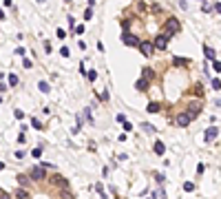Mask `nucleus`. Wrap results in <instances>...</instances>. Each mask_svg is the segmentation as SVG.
Returning a JSON list of instances; mask_svg holds the SVG:
<instances>
[{
	"label": "nucleus",
	"mask_w": 221,
	"mask_h": 199,
	"mask_svg": "<svg viewBox=\"0 0 221 199\" xmlns=\"http://www.w3.org/2000/svg\"><path fill=\"white\" fill-rule=\"evenodd\" d=\"M0 199H11V195H9V193H2V190H0Z\"/></svg>",
	"instance_id": "obj_33"
},
{
	"label": "nucleus",
	"mask_w": 221,
	"mask_h": 199,
	"mask_svg": "<svg viewBox=\"0 0 221 199\" xmlns=\"http://www.w3.org/2000/svg\"><path fill=\"white\" fill-rule=\"evenodd\" d=\"M22 66H25V69H31V66H33V62H31V60H27V58H25V62H22Z\"/></svg>",
	"instance_id": "obj_27"
},
{
	"label": "nucleus",
	"mask_w": 221,
	"mask_h": 199,
	"mask_svg": "<svg viewBox=\"0 0 221 199\" xmlns=\"http://www.w3.org/2000/svg\"><path fill=\"white\" fill-rule=\"evenodd\" d=\"M13 115H15V117H18V119H25V113H22L20 109H15V111H13Z\"/></svg>",
	"instance_id": "obj_24"
},
{
	"label": "nucleus",
	"mask_w": 221,
	"mask_h": 199,
	"mask_svg": "<svg viewBox=\"0 0 221 199\" xmlns=\"http://www.w3.org/2000/svg\"><path fill=\"white\" fill-rule=\"evenodd\" d=\"M153 150H155L157 155H164V153H166V146L161 144V142H155V146H153Z\"/></svg>",
	"instance_id": "obj_9"
},
{
	"label": "nucleus",
	"mask_w": 221,
	"mask_h": 199,
	"mask_svg": "<svg viewBox=\"0 0 221 199\" xmlns=\"http://www.w3.org/2000/svg\"><path fill=\"white\" fill-rule=\"evenodd\" d=\"M31 179L33 181H42L44 179V166H35V168H31Z\"/></svg>",
	"instance_id": "obj_4"
},
{
	"label": "nucleus",
	"mask_w": 221,
	"mask_h": 199,
	"mask_svg": "<svg viewBox=\"0 0 221 199\" xmlns=\"http://www.w3.org/2000/svg\"><path fill=\"white\" fill-rule=\"evenodd\" d=\"M215 11H217V13H221V2H217V5H215Z\"/></svg>",
	"instance_id": "obj_34"
},
{
	"label": "nucleus",
	"mask_w": 221,
	"mask_h": 199,
	"mask_svg": "<svg viewBox=\"0 0 221 199\" xmlns=\"http://www.w3.org/2000/svg\"><path fill=\"white\" fill-rule=\"evenodd\" d=\"M172 62H175L177 66H186V64H188V60H184V58H175Z\"/></svg>",
	"instance_id": "obj_15"
},
{
	"label": "nucleus",
	"mask_w": 221,
	"mask_h": 199,
	"mask_svg": "<svg viewBox=\"0 0 221 199\" xmlns=\"http://www.w3.org/2000/svg\"><path fill=\"white\" fill-rule=\"evenodd\" d=\"M212 69H215V71H221V62H219V60H215V62H212Z\"/></svg>",
	"instance_id": "obj_29"
},
{
	"label": "nucleus",
	"mask_w": 221,
	"mask_h": 199,
	"mask_svg": "<svg viewBox=\"0 0 221 199\" xmlns=\"http://www.w3.org/2000/svg\"><path fill=\"white\" fill-rule=\"evenodd\" d=\"M84 18H86V20H91V18H93V9H91V7L84 11Z\"/></svg>",
	"instance_id": "obj_25"
},
{
	"label": "nucleus",
	"mask_w": 221,
	"mask_h": 199,
	"mask_svg": "<svg viewBox=\"0 0 221 199\" xmlns=\"http://www.w3.org/2000/svg\"><path fill=\"white\" fill-rule=\"evenodd\" d=\"M203 170H206V166H203V164L197 166V173H199V175H203Z\"/></svg>",
	"instance_id": "obj_32"
},
{
	"label": "nucleus",
	"mask_w": 221,
	"mask_h": 199,
	"mask_svg": "<svg viewBox=\"0 0 221 199\" xmlns=\"http://www.w3.org/2000/svg\"><path fill=\"white\" fill-rule=\"evenodd\" d=\"M135 86H137V89H139V91H146V86H148V82H146L144 78H139V80H137V84H135Z\"/></svg>",
	"instance_id": "obj_12"
},
{
	"label": "nucleus",
	"mask_w": 221,
	"mask_h": 199,
	"mask_svg": "<svg viewBox=\"0 0 221 199\" xmlns=\"http://www.w3.org/2000/svg\"><path fill=\"white\" fill-rule=\"evenodd\" d=\"M31 155H33V157H40V155H42V148H33V153H31Z\"/></svg>",
	"instance_id": "obj_31"
},
{
	"label": "nucleus",
	"mask_w": 221,
	"mask_h": 199,
	"mask_svg": "<svg viewBox=\"0 0 221 199\" xmlns=\"http://www.w3.org/2000/svg\"><path fill=\"white\" fill-rule=\"evenodd\" d=\"M53 184H62V186H66V181L60 177V175H55V177H53Z\"/></svg>",
	"instance_id": "obj_20"
},
{
	"label": "nucleus",
	"mask_w": 221,
	"mask_h": 199,
	"mask_svg": "<svg viewBox=\"0 0 221 199\" xmlns=\"http://www.w3.org/2000/svg\"><path fill=\"white\" fill-rule=\"evenodd\" d=\"M0 20H5V11L2 9H0Z\"/></svg>",
	"instance_id": "obj_35"
},
{
	"label": "nucleus",
	"mask_w": 221,
	"mask_h": 199,
	"mask_svg": "<svg viewBox=\"0 0 221 199\" xmlns=\"http://www.w3.org/2000/svg\"><path fill=\"white\" fill-rule=\"evenodd\" d=\"M60 53H62V58H69V53H71V51L66 49V47H62V49H60Z\"/></svg>",
	"instance_id": "obj_26"
},
{
	"label": "nucleus",
	"mask_w": 221,
	"mask_h": 199,
	"mask_svg": "<svg viewBox=\"0 0 221 199\" xmlns=\"http://www.w3.org/2000/svg\"><path fill=\"white\" fill-rule=\"evenodd\" d=\"M86 75H89V80H91V82H95V80H97V73H95V71H89Z\"/></svg>",
	"instance_id": "obj_23"
},
{
	"label": "nucleus",
	"mask_w": 221,
	"mask_h": 199,
	"mask_svg": "<svg viewBox=\"0 0 221 199\" xmlns=\"http://www.w3.org/2000/svg\"><path fill=\"white\" fill-rule=\"evenodd\" d=\"M217 135H219V128H217V126H210V128H206V133H203V139H206V142H212V139H217Z\"/></svg>",
	"instance_id": "obj_6"
},
{
	"label": "nucleus",
	"mask_w": 221,
	"mask_h": 199,
	"mask_svg": "<svg viewBox=\"0 0 221 199\" xmlns=\"http://www.w3.org/2000/svg\"><path fill=\"white\" fill-rule=\"evenodd\" d=\"M38 89H40V91H42V93H49V84H46L44 80H42L40 84H38Z\"/></svg>",
	"instance_id": "obj_16"
},
{
	"label": "nucleus",
	"mask_w": 221,
	"mask_h": 199,
	"mask_svg": "<svg viewBox=\"0 0 221 199\" xmlns=\"http://www.w3.org/2000/svg\"><path fill=\"white\" fill-rule=\"evenodd\" d=\"M73 31H75L77 35H82V33H84V31H86V27H84V25H77V27H75V29H73Z\"/></svg>",
	"instance_id": "obj_18"
},
{
	"label": "nucleus",
	"mask_w": 221,
	"mask_h": 199,
	"mask_svg": "<svg viewBox=\"0 0 221 199\" xmlns=\"http://www.w3.org/2000/svg\"><path fill=\"white\" fill-rule=\"evenodd\" d=\"M141 128H144L146 133H155V126H151V124H141Z\"/></svg>",
	"instance_id": "obj_21"
},
{
	"label": "nucleus",
	"mask_w": 221,
	"mask_h": 199,
	"mask_svg": "<svg viewBox=\"0 0 221 199\" xmlns=\"http://www.w3.org/2000/svg\"><path fill=\"white\" fill-rule=\"evenodd\" d=\"M0 170H5V164H2V162H0Z\"/></svg>",
	"instance_id": "obj_36"
},
{
	"label": "nucleus",
	"mask_w": 221,
	"mask_h": 199,
	"mask_svg": "<svg viewBox=\"0 0 221 199\" xmlns=\"http://www.w3.org/2000/svg\"><path fill=\"white\" fill-rule=\"evenodd\" d=\"M31 124H33V128H38V131L42 128V122H40V119H35V117L31 119Z\"/></svg>",
	"instance_id": "obj_19"
},
{
	"label": "nucleus",
	"mask_w": 221,
	"mask_h": 199,
	"mask_svg": "<svg viewBox=\"0 0 221 199\" xmlns=\"http://www.w3.org/2000/svg\"><path fill=\"white\" fill-rule=\"evenodd\" d=\"M18 199H29V197H27V193H25V190H22V188L18 190Z\"/></svg>",
	"instance_id": "obj_30"
},
{
	"label": "nucleus",
	"mask_w": 221,
	"mask_h": 199,
	"mask_svg": "<svg viewBox=\"0 0 221 199\" xmlns=\"http://www.w3.org/2000/svg\"><path fill=\"white\" fill-rule=\"evenodd\" d=\"M18 84V75L15 73H9V86H15Z\"/></svg>",
	"instance_id": "obj_14"
},
{
	"label": "nucleus",
	"mask_w": 221,
	"mask_h": 199,
	"mask_svg": "<svg viewBox=\"0 0 221 199\" xmlns=\"http://www.w3.org/2000/svg\"><path fill=\"white\" fill-rule=\"evenodd\" d=\"M190 119H192V115L186 111V113H179V115H177L175 124H177V126H188V124H190Z\"/></svg>",
	"instance_id": "obj_5"
},
{
	"label": "nucleus",
	"mask_w": 221,
	"mask_h": 199,
	"mask_svg": "<svg viewBox=\"0 0 221 199\" xmlns=\"http://www.w3.org/2000/svg\"><path fill=\"white\" fill-rule=\"evenodd\" d=\"M203 55H206L208 60H215L217 53H215V49H212V47H206V49H203Z\"/></svg>",
	"instance_id": "obj_10"
},
{
	"label": "nucleus",
	"mask_w": 221,
	"mask_h": 199,
	"mask_svg": "<svg viewBox=\"0 0 221 199\" xmlns=\"http://www.w3.org/2000/svg\"><path fill=\"white\" fill-rule=\"evenodd\" d=\"M153 47H155V49H168V35H166V33H159L155 38V42H153Z\"/></svg>",
	"instance_id": "obj_3"
},
{
	"label": "nucleus",
	"mask_w": 221,
	"mask_h": 199,
	"mask_svg": "<svg viewBox=\"0 0 221 199\" xmlns=\"http://www.w3.org/2000/svg\"><path fill=\"white\" fill-rule=\"evenodd\" d=\"M179 20L177 18H168L166 20V35H168V38H170V35H175V33H179Z\"/></svg>",
	"instance_id": "obj_1"
},
{
	"label": "nucleus",
	"mask_w": 221,
	"mask_h": 199,
	"mask_svg": "<svg viewBox=\"0 0 221 199\" xmlns=\"http://www.w3.org/2000/svg\"><path fill=\"white\" fill-rule=\"evenodd\" d=\"M153 78H155V73H153V69H148V66H146V69H144V80H146V82H148V80H153Z\"/></svg>",
	"instance_id": "obj_11"
},
{
	"label": "nucleus",
	"mask_w": 221,
	"mask_h": 199,
	"mask_svg": "<svg viewBox=\"0 0 221 199\" xmlns=\"http://www.w3.org/2000/svg\"><path fill=\"white\" fill-rule=\"evenodd\" d=\"M122 42H124L126 47H139V38H137L135 33H131V31H124V35H122Z\"/></svg>",
	"instance_id": "obj_2"
},
{
	"label": "nucleus",
	"mask_w": 221,
	"mask_h": 199,
	"mask_svg": "<svg viewBox=\"0 0 221 199\" xmlns=\"http://www.w3.org/2000/svg\"><path fill=\"white\" fill-rule=\"evenodd\" d=\"M122 124H124V131H133V124H131V122H126V119H124Z\"/></svg>",
	"instance_id": "obj_28"
},
{
	"label": "nucleus",
	"mask_w": 221,
	"mask_h": 199,
	"mask_svg": "<svg viewBox=\"0 0 221 199\" xmlns=\"http://www.w3.org/2000/svg\"><path fill=\"white\" fill-rule=\"evenodd\" d=\"M139 51L146 55V58H151V55H153V51H155V47H153L151 42H139Z\"/></svg>",
	"instance_id": "obj_7"
},
{
	"label": "nucleus",
	"mask_w": 221,
	"mask_h": 199,
	"mask_svg": "<svg viewBox=\"0 0 221 199\" xmlns=\"http://www.w3.org/2000/svg\"><path fill=\"white\" fill-rule=\"evenodd\" d=\"M199 111H201V102H199V100H192V102H190V106H188V113H190L192 117H195V115L199 113Z\"/></svg>",
	"instance_id": "obj_8"
},
{
	"label": "nucleus",
	"mask_w": 221,
	"mask_h": 199,
	"mask_svg": "<svg viewBox=\"0 0 221 199\" xmlns=\"http://www.w3.org/2000/svg\"><path fill=\"white\" fill-rule=\"evenodd\" d=\"M159 109H161V106L157 104V102H151V104H148V113H157Z\"/></svg>",
	"instance_id": "obj_13"
},
{
	"label": "nucleus",
	"mask_w": 221,
	"mask_h": 199,
	"mask_svg": "<svg viewBox=\"0 0 221 199\" xmlns=\"http://www.w3.org/2000/svg\"><path fill=\"white\" fill-rule=\"evenodd\" d=\"M212 89H215V91L221 89V80H212Z\"/></svg>",
	"instance_id": "obj_22"
},
{
	"label": "nucleus",
	"mask_w": 221,
	"mask_h": 199,
	"mask_svg": "<svg viewBox=\"0 0 221 199\" xmlns=\"http://www.w3.org/2000/svg\"><path fill=\"white\" fill-rule=\"evenodd\" d=\"M0 102H2V97H0Z\"/></svg>",
	"instance_id": "obj_37"
},
{
	"label": "nucleus",
	"mask_w": 221,
	"mask_h": 199,
	"mask_svg": "<svg viewBox=\"0 0 221 199\" xmlns=\"http://www.w3.org/2000/svg\"><path fill=\"white\" fill-rule=\"evenodd\" d=\"M184 190H186V193H192V190H195V184H192V181H186V184H184Z\"/></svg>",
	"instance_id": "obj_17"
}]
</instances>
